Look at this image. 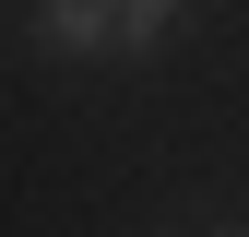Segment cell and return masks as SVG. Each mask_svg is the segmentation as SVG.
Returning a JSON list of instances; mask_svg holds the SVG:
<instances>
[{
    "label": "cell",
    "mask_w": 249,
    "mask_h": 237,
    "mask_svg": "<svg viewBox=\"0 0 249 237\" xmlns=\"http://www.w3.org/2000/svg\"><path fill=\"white\" fill-rule=\"evenodd\" d=\"M178 0H119V59H154V36H166Z\"/></svg>",
    "instance_id": "obj_2"
},
{
    "label": "cell",
    "mask_w": 249,
    "mask_h": 237,
    "mask_svg": "<svg viewBox=\"0 0 249 237\" xmlns=\"http://www.w3.org/2000/svg\"><path fill=\"white\" fill-rule=\"evenodd\" d=\"M36 36L59 59H95V48H119V0H36Z\"/></svg>",
    "instance_id": "obj_1"
}]
</instances>
